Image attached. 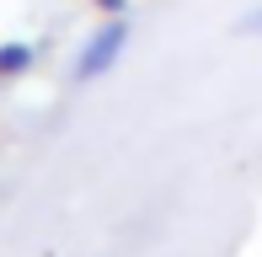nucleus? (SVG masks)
Instances as JSON below:
<instances>
[{
  "mask_svg": "<svg viewBox=\"0 0 262 257\" xmlns=\"http://www.w3.org/2000/svg\"><path fill=\"white\" fill-rule=\"evenodd\" d=\"M241 32H257V38H262V11H257V16H246V22H241Z\"/></svg>",
  "mask_w": 262,
  "mask_h": 257,
  "instance_id": "nucleus-3",
  "label": "nucleus"
},
{
  "mask_svg": "<svg viewBox=\"0 0 262 257\" xmlns=\"http://www.w3.org/2000/svg\"><path fill=\"white\" fill-rule=\"evenodd\" d=\"M27 65H32V49H6L0 54V80H16Z\"/></svg>",
  "mask_w": 262,
  "mask_h": 257,
  "instance_id": "nucleus-2",
  "label": "nucleus"
},
{
  "mask_svg": "<svg viewBox=\"0 0 262 257\" xmlns=\"http://www.w3.org/2000/svg\"><path fill=\"white\" fill-rule=\"evenodd\" d=\"M123 49H128V22H107L102 32H91V43L75 54V86H91V80H102L107 70H113L118 59H123Z\"/></svg>",
  "mask_w": 262,
  "mask_h": 257,
  "instance_id": "nucleus-1",
  "label": "nucleus"
}]
</instances>
